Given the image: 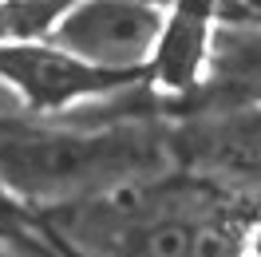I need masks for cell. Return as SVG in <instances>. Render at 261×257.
Segmentation results:
<instances>
[{
	"label": "cell",
	"instance_id": "cell-9",
	"mask_svg": "<svg viewBox=\"0 0 261 257\" xmlns=\"http://www.w3.org/2000/svg\"><path fill=\"white\" fill-rule=\"evenodd\" d=\"M242 257H261V210H257V218L245 225V253Z\"/></svg>",
	"mask_w": 261,
	"mask_h": 257
},
{
	"label": "cell",
	"instance_id": "cell-5",
	"mask_svg": "<svg viewBox=\"0 0 261 257\" xmlns=\"http://www.w3.org/2000/svg\"><path fill=\"white\" fill-rule=\"evenodd\" d=\"M0 80L36 111H56L75 99L103 95L119 83H130L127 75H107L80 64L51 44H0Z\"/></svg>",
	"mask_w": 261,
	"mask_h": 257
},
{
	"label": "cell",
	"instance_id": "cell-2",
	"mask_svg": "<svg viewBox=\"0 0 261 257\" xmlns=\"http://www.w3.org/2000/svg\"><path fill=\"white\" fill-rule=\"evenodd\" d=\"M159 166V146L139 131L56 135L0 127V186L28 198H75L130 186Z\"/></svg>",
	"mask_w": 261,
	"mask_h": 257
},
{
	"label": "cell",
	"instance_id": "cell-1",
	"mask_svg": "<svg viewBox=\"0 0 261 257\" xmlns=\"http://www.w3.org/2000/svg\"><path fill=\"white\" fill-rule=\"evenodd\" d=\"M80 257H242L238 206L202 182H130L48 214Z\"/></svg>",
	"mask_w": 261,
	"mask_h": 257
},
{
	"label": "cell",
	"instance_id": "cell-8",
	"mask_svg": "<svg viewBox=\"0 0 261 257\" xmlns=\"http://www.w3.org/2000/svg\"><path fill=\"white\" fill-rule=\"evenodd\" d=\"M28 225H32V222H28L24 206L0 186V238H8V241H32V238H28Z\"/></svg>",
	"mask_w": 261,
	"mask_h": 257
},
{
	"label": "cell",
	"instance_id": "cell-3",
	"mask_svg": "<svg viewBox=\"0 0 261 257\" xmlns=\"http://www.w3.org/2000/svg\"><path fill=\"white\" fill-rule=\"evenodd\" d=\"M166 8L159 4H127V0H87L67 4L60 24L51 28L44 44L67 52L71 60L107 71V75H130L150 64L154 40L163 32Z\"/></svg>",
	"mask_w": 261,
	"mask_h": 257
},
{
	"label": "cell",
	"instance_id": "cell-11",
	"mask_svg": "<svg viewBox=\"0 0 261 257\" xmlns=\"http://www.w3.org/2000/svg\"><path fill=\"white\" fill-rule=\"evenodd\" d=\"M0 257H4V253H0Z\"/></svg>",
	"mask_w": 261,
	"mask_h": 257
},
{
	"label": "cell",
	"instance_id": "cell-6",
	"mask_svg": "<svg viewBox=\"0 0 261 257\" xmlns=\"http://www.w3.org/2000/svg\"><path fill=\"white\" fill-rule=\"evenodd\" d=\"M210 36H214L210 8H202V4L170 8L163 20V32L154 40V52H150V75H154V83L163 91H170V95L194 91L202 83V75H206Z\"/></svg>",
	"mask_w": 261,
	"mask_h": 257
},
{
	"label": "cell",
	"instance_id": "cell-4",
	"mask_svg": "<svg viewBox=\"0 0 261 257\" xmlns=\"http://www.w3.org/2000/svg\"><path fill=\"white\" fill-rule=\"evenodd\" d=\"M178 150L206 190L226 202L261 206V107H229L198 119L178 135Z\"/></svg>",
	"mask_w": 261,
	"mask_h": 257
},
{
	"label": "cell",
	"instance_id": "cell-10",
	"mask_svg": "<svg viewBox=\"0 0 261 257\" xmlns=\"http://www.w3.org/2000/svg\"><path fill=\"white\" fill-rule=\"evenodd\" d=\"M257 12H261V8H257Z\"/></svg>",
	"mask_w": 261,
	"mask_h": 257
},
{
	"label": "cell",
	"instance_id": "cell-7",
	"mask_svg": "<svg viewBox=\"0 0 261 257\" xmlns=\"http://www.w3.org/2000/svg\"><path fill=\"white\" fill-rule=\"evenodd\" d=\"M206 75L222 91L249 99L253 107H261V28L257 24L222 20L210 36Z\"/></svg>",
	"mask_w": 261,
	"mask_h": 257
}]
</instances>
